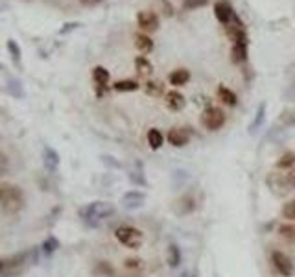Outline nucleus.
Segmentation results:
<instances>
[{"label": "nucleus", "instance_id": "39448f33", "mask_svg": "<svg viewBox=\"0 0 295 277\" xmlns=\"http://www.w3.org/2000/svg\"><path fill=\"white\" fill-rule=\"evenodd\" d=\"M201 124L209 132H218L225 124V113L220 108H207L201 113Z\"/></svg>", "mask_w": 295, "mask_h": 277}, {"label": "nucleus", "instance_id": "ea45409f", "mask_svg": "<svg viewBox=\"0 0 295 277\" xmlns=\"http://www.w3.org/2000/svg\"><path fill=\"white\" fill-rule=\"evenodd\" d=\"M177 277H198V272H194V270H187V272H183L181 276Z\"/></svg>", "mask_w": 295, "mask_h": 277}, {"label": "nucleus", "instance_id": "f8f14e48", "mask_svg": "<svg viewBox=\"0 0 295 277\" xmlns=\"http://www.w3.org/2000/svg\"><path fill=\"white\" fill-rule=\"evenodd\" d=\"M92 80H94V84H96V87H98V96H102V89L107 87V82H109L107 68L94 66V68H92Z\"/></svg>", "mask_w": 295, "mask_h": 277}, {"label": "nucleus", "instance_id": "b1692460", "mask_svg": "<svg viewBox=\"0 0 295 277\" xmlns=\"http://www.w3.org/2000/svg\"><path fill=\"white\" fill-rule=\"evenodd\" d=\"M113 89L118 90V92H131V90L139 89V84L133 82V80H122V82H116V84L113 85Z\"/></svg>", "mask_w": 295, "mask_h": 277}, {"label": "nucleus", "instance_id": "473e14b6", "mask_svg": "<svg viewBox=\"0 0 295 277\" xmlns=\"http://www.w3.org/2000/svg\"><path fill=\"white\" fill-rule=\"evenodd\" d=\"M161 90H163L161 84H155V82H148V84H146V92H148V94H151V96L161 94Z\"/></svg>", "mask_w": 295, "mask_h": 277}, {"label": "nucleus", "instance_id": "4be33fe9", "mask_svg": "<svg viewBox=\"0 0 295 277\" xmlns=\"http://www.w3.org/2000/svg\"><path fill=\"white\" fill-rule=\"evenodd\" d=\"M264 118H266V104H260L259 109H257V114H255V120L251 122V126H249V133L257 132V130L264 124Z\"/></svg>", "mask_w": 295, "mask_h": 277}, {"label": "nucleus", "instance_id": "bb28decb", "mask_svg": "<svg viewBox=\"0 0 295 277\" xmlns=\"http://www.w3.org/2000/svg\"><path fill=\"white\" fill-rule=\"evenodd\" d=\"M41 248H42V253H44V255H52V253H54L55 250L59 248V240H57V238H54V236H48L46 240L42 242Z\"/></svg>", "mask_w": 295, "mask_h": 277}, {"label": "nucleus", "instance_id": "0eeeda50", "mask_svg": "<svg viewBox=\"0 0 295 277\" xmlns=\"http://www.w3.org/2000/svg\"><path fill=\"white\" fill-rule=\"evenodd\" d=\"M271 264L279 272V276L283 277H292L294 276V262L290 260V257L284 252H275L271 253Z\"/></svg>", "mask_w": 295, "mask_h": 277}, {"label": "nucleus", "instance_id": "4c0bfd02", "mask_svg": "<svg viewBox=\"0 0 295 277\" xmlns=\"http://www.w3.org/2000/svg\"><path fill=\"white\" fill-rule=\"evenodd\" d=\"M161 4H163L164 15H166V17H172V15H174V8H172V4H170L168 0H161Z\"/></svg>", "mask_w": 295, "mask_h": 277}, {"label": "nucleus", "instance_id": "412c9836", "mask_svg": "<svg viewBox=\"0 0 295 277\" xmlns=\"http://www.w3.org/2000/svg\"><path fill=\"white\" fill-rule=\"evenodd\" d=\"M135 68H137V72H139L140 76H144V78L153 72V66H151V63L146 60L144 56H139V58L135 60Z\"/></svg>", "mask_w": 295, "mask_h": 277}, {"label": "nucleus", "instance_id": "79ce46f5", "mask_svg": "<svg viewBox=\"0 0 295 277\" xmlns=\"http://www.w3.org/2000/svg\"><path fill=\"white\" fill-rule=\"evenodd\" d=\"M2 268H4V260H0V270H2Z\"/></svg>", "mask_w": 295, "mask_h": 277}, {"label": "nucleus", "instance_id": "6ab92c4d", "mask_svg": "<svg viewBox=\"0 0 295 277\" xmlns=\"http://www.w3.org/2000/svg\"><path fill=\"white\" fill-rule=\"evenodd\" d=\"M218 98H220L223 104H227V106H236V102H238V98H236L235 92L231 89H227L225 85H220V87H218Z\"/></svg>", "mask_w": 295, "mask_h": 277}, {"label": "nucleus", "instance_id": "a211bd4d", "mask_svg": "<svg viewBox=\"0 0 295 277\" xmlns=\"http://www.w3.org/2000/svg\"><path fill=\"white\" fill-rule=\"evenodd\" d=\"M135 46L142 54H148V52L153 50V41L148 36H144V34H139V36H135Z\"/></svg>", "mask_w": 295, "mask_h": 277}, {"label": "nucleus", "instance_id": "393cba45", "mask_svg": "<svg viewBox=\"0 0 295 277\" xmlns=\"http://www.w3.org/2000/svg\"><path fill=\"white\" fill-rule=\"evenodd\" d=\"M168 264L172 266V268H177V266L181 264V250L175 244H172V246L168 248Z\"/></svg>", "mask_w": 295, "mask_h": 277}, {"label": "nucleus", "instance_id": "9d476101", "mask_svg": "<svg viewBox=\"0 0 295 277\" xmlns=\"http://www.w3.org/2000/svg\"><path fill=\"white\" fill-rule=\"evenodd\" d=\"M137 20L144 32H155L159 28V17L153 12H140L137 15Z\"/></svg>", "mask_w": 295, "mask_h": 277}, {"label": "nucleus", "instance_id": "ddd939ff", "mask_svg": "<svg viewBox=\"0 0 295 277\" xmlns=\"http://www.w3.org/2000/svg\"><path fill=\"white\" fill-rule=\"evenodd\" d=\"M164 100H166V106H168L172 111H181V109L185 108V104H187L185 102V96H183L181 92H177V90H168Z\"/></svg>", "mask_w": 295, "mask_h": 277}, {"label": "nucleus", "instance_id": "7ed1b4c3", "mask_svg": "<svg viewBox=\"0 0 295 277\" xmlns=\"http://www.w3.org/2000/svg\"><path fill=\"white\" fill-rule=\"evenodd\" d=\"M115 236L120 244H124L126 248H131V250H139L142 246V242H144L142 231L133 228V226H120L115 231Z\"/></svg>", "mask_w": 295, "mask_h": 277}, {"label": "nucleus", "instance_id": "9b49d317", "mask_svg": "<svg viewBox=\"0 0 295 277\" xmlns=\"http://www.w3.org/2000/svg\"><path fill=\"white\" fill-rule=\"evenodd\" d=\"M225 34L229 37L233 44H238V42H246L247 44V34L244 30V24H227L225 26Z\"/></svg>", "mask_w": 295, "mask_h": 277}, {"label": "nucleus", "instance_id": "72a5a7b5", "mask_svg": "<svg viewBox=\"0 0 295 277\" xmlns=\"http://www.w3.org/2000/svg\"><path fill=\"white\" fill-rule=\"evenodd\" d=\"M9 172V159L4 152H0V176H6Z\"/></svg>", "mask_w": 295, "mask_h": 277}, {"label": "nucleus", "instance_id": "58836bf2", "mask_svg": "<svg viewBox=\"0 0 295 277\" xmlns=\"http://www.w3.org/2000/svg\"><path fill=\"white\" fill-rule=\"evenodd\" d=\"M79 2H81V6L90 8V6H96V4H100L102 0H79Z\"/></svg>", "mask_w": 295, "mask_h": 277}, {"label": "nucleus", "instance_id": "f704fd0d", "mask_svg": "<svg viewBox=\"0 0 295 277\" xmlns=\"http://www.w3.org/2000/svg\"><path fill=\"white\" fill-rule=\"evenodd\" d=\"M281 122H284V126H295V111H284Z\"/></svg>", "mask_w": 295, "mask_h": 277}, {"label": "nucleus", "instance_id": "6e6552de", "mask_svg": "<svg viewBox=\"0 0 295 277\" xmlns=\"http://www.w3.org/2000/svg\"><path fill=\"white\" fill-rule=\"evenodd\" d=\"M146 204V194L142 190H129L122 196V207L127 211H135Z\"/></svg>", "mask_w": 295, "mask_h": 277}, {"label": "nucleus", "instance_id": "cd10ccee", "mask_svg": "<svg viewBox=\"0 0 295 277\" xmlns=\"http://www.w3.org/2000/svg\"><path fill=\"white\" fill-rule=\"evenodd\" d=\"M7 50H9V54H11L13 61H15V63H18V61H20V56H22V52H20V46H18V42L15 41V39H7Z\"/></svg>", "mask_w": 295, "mask_h": 277}, {"label": "nucleus", "instance_id": "f03ea898", "mask_svg": "<svg viewBox=\"0 0 295 277\" xmlns=\"http://www.w3.org/2000/svg\"><path fill=\"white\" fill-rule=\"evenodd\" d=\"M0 205L6 212H18L24 207V192L17 185L2 181L0 183Z\"/></svg>", "mask_w": 295, "mask_h": 277}, {"label": "nucleus", "instance_id": "7c9ffc66", "mask_svg": "<svg viewBox=\"0 0 295 277\" xmlns=\"http://www.w3.org/2000/svg\"><path fill=\"white\" fill-rule=\"evenodd\" d=\"M283 216L288 218V220H295V200H290V202H286V204H284Z\"/></svg>", "mask_w": 295, "mask_h": 277}, {"label": "nucleus", "instance_id": "423d86ee", "mask_svg": "<svg viewBox=\"0 0 295 277\" xmlns=\"http://www.w3.org/2000/svg\"><path fill=\"white\" fill-rule=\"evenodd\" d=\"M266 183H268L270 190L275 194V196H284V194H288L290 187H292L288 174L284 176V174H279V172H271V174L266 178Z\"/></svg>", "mask_w": 295, "mask_h": 277}, {"label": "nucleus", "instance_id": "1a4fd4ad", "mask_svg": "<svg viewBox=\"0 0 295 277\" xmlns=\"http://www.w3.org/2000/svg\"><path fill=\"white\" fill-rule=\"evenodd\" d=\"M168 138V142L175 148H183V146L188 144V140H190V133L185 130V128H172L166 135Z\"/></svg>", "mask_w": 295, "mask_h": 277}, {"label": "nucleus", "instance_id": "c85d7f7f", "mask_svg": "<svg viewBox=\"0 0 295 277\" xmlns=\"http://www.w3.org/2000/svg\"><path fill=\"white\" fill-rule=\"evenodd\" d=\"M124 268L129 272H140L142 268H144V262L140 259H135V257H129V259H126V262H124Z\"/></svg>", "mask_w": 295, "mask_h": 277}, {"label": "nucleus", "instance_id": "5701e85b", "mask_svg": "<svg viewBox=\"0 0 295 277\" xmlns=\"http://www.w3.org/2000/svg\"><path fill=\"white\" fill-rule=\"evenodd\" d=\"M294 164H295V154H294V152H286V154H283V156L279 157L277 168L288 170V168H292Z\"/></svg>", "mask_w": 295, "mask_h": 277}, {"label": "nucleus", "instance_id": "c9c22d12", "mask_svg": "<svg viewBox=\"0 0 295 277\" xmlns=\"http://www.w3.org/2000/svg\"><path fill=\"white\" fill-rule=\"evenodd\" d=\"M279 233L283 236H286V238H294L295 240V228L294 226H281L279 228Z\"/></svg>", "mask_w": 295, "mask_h": 277}, {"label": "nucleus", "instance_id": "2eb2a0df", "mask_svg": "<svg viewBox=\"0 0 295 277\" xmlns=\"http://www.w3.org/2000/svg\"><path fill=\"white\" fill-rule=\"evenodd\" d=\"M168 82L170 85H174V87H181V85H187L190 82V72H188L187 68H177L174 72L168 76Z\"/></svg>", "mask_w": 295, "mask_h": 277}, {"label": "nucleus", "instance_id": "a19ab883", "mask_svg": "<svg viewBox=\"0 0 295 277\" xmlns=\"http://www.w3.org/2000/svg\"><path fill=\"white\" fill-rule=\"evenodd\" d=\"M288 178H290V183H292V187L295 188V168L292 170V172H290V174H288Z\"/></svg>", "mask_w": 295, "mask_h": 277}, {"label": "nucleus", "instance_id": "4468645a", "mask_svg": "<svg viewBox=\"0 0 295 277\" xmlns=\"http://www.w3.org/2000/svg\"><path fill=\"white\" fill-rule=\"evenodd\" d=\"M42 161H44V166H46V168L54 172V170L59 166V154H57L54 148L44 146V150H42Z\"/></svg>", "mask_w": 295, "mask_h": 277}, {"label": "nucleus", "instance_id": "c756f323", "mask_svg": "<svg viewBox=\"0 0 295 277\" xmlns=\"http://www.w3.org/2000/svg\"><path fill=\"white\" fill-rule=\"evenodd\" d=\"M209 4V0H183V8L192 12V10H198V8H205Z\"/></svg>", "mask_w": 295, "mask_h": 277}, {"label": "nucleus", "instance_id": "f3484780", "mask_svg": "<svg viewBox=\"0 0 295 277\" xmlns=\"http://www.w3.org/2000/svg\"><path fill=\"white\" fill-rule=\"evenodd\" d=\"M148 144H150L151 150H159L164 144V135L159 130L151 128L150 132H148Z\"/></svg>", "mask_w": 295, "mask_h": 277}, {"label": "nucleus", "instance_id": "a878e982", "mask_svg": "<svg viewBox=\"0 0 295 277\" xmlns=\"http://www.w3.org/2000/svg\"><path fill=\"white\" fill-rule=\"evenodd\" d=\"M94 272H96L98 276H105V277H115V268L109 264L107 260H100L96 264V268H94Z\"/></svg>", "mask_w": 295, "mask_h": 277}, {"label": "nucleus", "instance_id": "2f4dec72", "mask_svg": "<svg viewBox=\"0 0 295 277\" xmlns=\"http://www.w3.org/2000/svg\"><path fill=\"white\" fill-rule=\"evenodd\" d=\"M7 84H9V87H7V89H9V92H11V94H15V96H18V98L24 96V92H22V89H20V82H18V80H9Z\"/></svg>", "mask_w": 295, "mask_h": 277}, {"label": "nucleus", "instance_id": "aec40b11", "mask_svg": "<svg viewBox=\"0 0 295 277\" xmlns=\"http://www.w3.org/2000/svg\"><path fill=\"white\" fill-rule=\"evenodd\" d=\"M231 56H233V61H235V63H244V61L247 60V44H246V42L233 44Z\"/></svg>", "mask_w": 295, "mask_h": 277}, {"label": "nucleus", "instance_id": "f257e3e1", "mask_svg": "<svg viewBox=\"0 0 295 277\" xmlns=\"http://www.w3.org/2000/svg\"><path fill=\"white\" fill-rule=\"evenodd\" d=\"M115 205L111 202H92V204L85 205L79 209V218L81 222L90 229L100 228L107 218H111L115 214Z\"/></svg>", "mask_w": 295, "mask_h": 277}, {"label": "nucleus", "instance_id": "20e7f679", "mask_svg": "<svg viewBox=\"0 0 295 277\" xmlns=\"http://www.w3.org/2000/svg\"><path fill=\"white\" fill-rule=\"evenodd\" d=\"M214 15H216V18L223 26L233 24V22L235 24H242L240 17L236 15L233 6H231L227 0H218L216 4H214Z\"/></svg>", "mask_w": 295, "mask_h": 277}, {"label": "nucleus", "instance_id": "dca6fc26", "mask_svg": "<svg viewBox=\"0 0 295 277\" xmlns=\"http://www.w3.org/2000/svg\"><path fill=\"white\" fill-rule=\"evenodd\" d=\"M194 209H196V200H194L190 194L177 200V207H175V212H177V214H188V212H192Z\"/></svg>", "mask_w": 295, "mask_h": 277}, {"label": "nucleus", "instance_id": "e433bc0d", "mask_svg": "<svg viewBox=\"0 0 295 277\" xmlns=\"http://www.w3.org/2000/svg\"><path fill=\"white\" fill-rule=\"evenodd\" d=\"M284 98H286V100H292V102H295V80L288 85V89L284 90Z\"/></svg>", "mask_w": 295, "mask_h": 277}]
</instances>
